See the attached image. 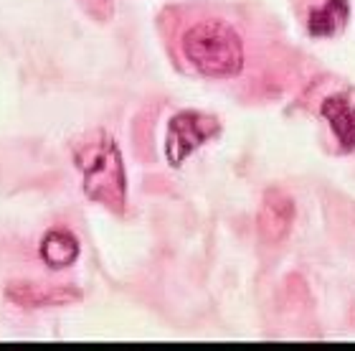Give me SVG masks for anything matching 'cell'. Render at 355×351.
<instances>
[{"instance_id":"3","label":"cell","mask_w":355,"mask_h":351,"mask_svg":"<svg viewBox=\"0 0 355 351\" xmlns=\"http://www.w3.org/2000/svg\"><path fill=\"white\" fill-rule=\"evenodd\" d=\"M218 120L203 113H180L168 125L165 138V156L173 165H180L193 150L200 148L206 140H211L218 133Z\"/></svg>"},{"instance_id":"7","label":"cell","mask_w":355,"mask_h":351,"mask_svg":"<svg viewBox=\"0 0 355 351\" xmlns=\"http://www.w3.org/2000/svg\"><path fill=\"white\" fill-rule=\"evenodd\" d=\"M10 300L18 306L33 308V306H59V303H71L79 298L76 291L69 288H44V285H15L8 291Z\"/></svg>"},{"instance_id":"2","label":"cell","mask_w":355,"mask_h":351,"mask_svg":"<svg viewBox=\"0 0 355 351\" xmlns=\"http://www.w3.org/2000/svg\"><path fill=\"white\" fill-rule=\"evenodd\" d=\"M76 165L84 171V191L89 199L104 204L112 211L125 209V165L119 158V148L112 142L110 135H102L96 142L76 153Z\"/></svg>"},{"instance_id":"9","label":"cell","mask_w":355,"mask_h":351,"mask_svg":"<svg viewBox=\"0 0 355 351\" xmlns=\"http://www.w3.org/2000/svg\"><path fill=\"white\" fill-rule=\"evenodd\" d=\"M84 6L99 18H110L112 15V0H84Z\"/></svg>"},{"instance_id":"1","label":"cell","mask_w":355,"mask_h":351,"mask_svg":"<svg viewBox=\"0 0 355 351\" xmlns=\"http://www.w3.org/2000/svg\"><path fill=\"white\" fill-rule=\"evenodd\" d=\"M183 54L203 76L229 79L244 69V44L229 23L200 21L183 33Z\"/></svg>"},{"instance_id":"8","label":"cell","mask_w":355,"mask_h":351,"mask_svg":"<svg viewBox=\"0 0 355 351\" xmlns=\"http://www.w3.org/2000/svg\"><path fill=\"white\" fill-rule=\"evenodd\" d=\"M348 13V0H327L325 6L310 13V21H307L310 33H315V36H333L345 26Z\"/></svg>"},{"instance_id":"4","label":"cell","mask_w":355,"mask_h":351,"mask_svg":"<svg viewBox=\"0 0 355 351\" xmlns=\"http://www.w3.org/2000/svg\"><path fill=\"white\" fill-rule=\"evenodd\" d=\"M295 222V204L284 191H266L259 209V232L266 242H282Z\"/></svg>"},{"instance_id":"5","label":"cell","mask_w":355,"mask_h":351,"mask_svg":"<svg viewBox=\"0 0 355 351\" xmlns=\"http://www.w3.org/2000/svg\"><path fill=\"white\" fill-rule=\"evenodd\" d=\"M322 117L330 122L343 150L355 148V105L345 95H330L322 102Z\"/></svg>"},{"instance_id":"6","label":"cell","mask_w":355,"mask_h":351,"mask_svg":"<svg viewBox=\"0 0 355 351\" xmlns=\"http://www.w3.org/2000/svg\"><path fill=\"white\" fill-rule=\"evenodd\" d=\"M41 252V260L53 270L69 268L74 265L76 257H79V242L71 232H64V229H56V232H49L38 247Z\"/></svg>"}]
</instances>
